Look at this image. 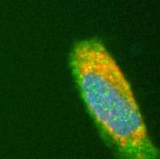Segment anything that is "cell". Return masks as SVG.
I'll use <instances>...</instances> for the list:
<instances>
[{
	"label": "cell",
	"mask_w": 160,
	"mask_h": 159,
	"mask_svg": "<svg viewBox=\"0 0 160 159\" xmlns=\"http://www.w3.org/2000/svg\"><path fill=\"white\" fill-rule=\"evenodd\" d=\"M69 64L86 110L112 148L126 158H158L131 84L105 44L98 38L76 42Z\"/></svg>",
	"instance_id": "1"
}]
</instances>
